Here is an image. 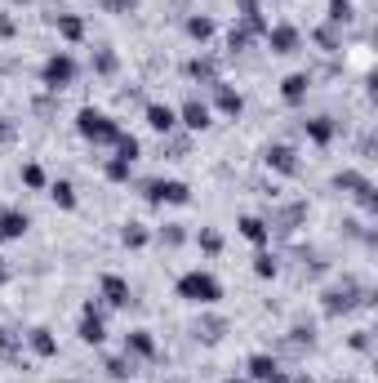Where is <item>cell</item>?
Returning a JSON list of instances; mask_svg holds the SVG:
<instances>
[{"instance_id": "1", "label": "cell", "mask_w": 378, "mask_h": 383, "mask_svg": "<svg viewBox=\"0 0 378 383\" xmlns=\"http://www.w3.org/2000/svg\"><path fill=\"white\" fill-rule=\"evenodd\" d=\"M178 298H187V303H219L223 285L214 281L210 272H187L183 281H178Z\"/></svg>"}, {"instance_id": "2", "label": "cell", "mask_w": 378, "mask_h": 383, "mask_svg": "<svg viewBox=\"0 0 378 383\" xmlns=\"http://www.w3.org/2000/svg\"><path fill=\"white\" fill-rule=\"evenodd\" d=\"M80 134L93 138V143H120V125L111 116H102V111H93V107L80 111Z\"/></svg>"}, {"instance_id": "3", "label": "cell", "mask_w": 378, "mask_h": 383, "mask_svg": "<svg viewBox=\"0 0 378 383\" xmlns=\"http://www.w3.org/2000/svg\"><path fill=\"white\" fill-rule=\"evenodd\" d=\"M76 80V58L71 54H54L49 63H45V85L49 89H67Z\"/></svg>"}, {"instance_id": "4", "label": "cell", "mask_w": 378, "mask_h": 383, "mask_svg": "<svg viewBox=\"0 0 378 383\" xmlns=\"http://www.w3.org/2000/svg\"><path fill=\"white\" fill-rule=\"evenodd\" d=\"M27 228H32V219L23 210H0V241H18Z\"/></svg>"}, {"instance_id": "5", "label": "cell", "mask_w": 378, "mask_h": 383, "mask_svg": "<svg viewBox=\"0 0 378 383\" xmlns=\"http://www.w3.org/2000/svg\"><path fill=\"white\" fill-rule=\"evenodd\" d=\"M151 201H169V205H187L192 201V192H187V183L169 179V183H151Z\"/></svg>"}, {"instance_id": "6", "label": "cell", "mask_w": 378, "mask_h": 383, "mask_svg": "<svg viewBox=\"0 0 378 383\" xmlns=\"http://www.w3.org/2000/svg\"><path fill=\"white\" fill-rule=\"evenodd\" d=\"M147 125L156 129V134H169V129L178 125V111L169 107V102H151L147 107Z\"/></svg>"}, {"instance_id": "7", "label": "cell", "mask_w": 378, "mask_h": 383, "mask_svg": "<svg viewBox=\"0 0 378 383\" xmlns=\"http://www.w3.org/2000/svg\"><path fill=\"white\" fill-rule=\"evenodd\" d=\"M102 298H107L111 307H125L129 303V281L125 276H102Z\"/></svg>"}, {"instance_id": "8", "label": "cell", "mask_w": 378, "mask_h": 383, "mask_svg": "<svg viewBox=\"0 0 378 383\" xmlns=\"http://www.w3.org/2000/svg\"><path fill=\"white\" fill-rule=\"evenodd\" d=\"M178 116H183V125H187V129H205V125H210V107H205L201 98L183 102V111H178Z\"/></svg>"}, {"instance_id": "9", "label": "cell", "mask_w": 378, "mask_h": 383, "mask_svg": "<svg viewBox=\"0 0 378 383\" xmlns=\"http://www.w3.org/2000/svg\"><path fill=\"white\" fill-rule=\"evenodd\" d=\"M125 352H134V357H156V343H151L147 330H134V334L125 339Z\"/></svg>"}, {"instance_id": "10", "label": "cell", "mask_w": 378, "mask_h": 383, "mask_svg": "<svg viewBox=\"0 0 378 383\" xmlns=\"http://www.w3.org/2000/svg\"><path fill=\"white\" fill-rule=\"evenodd\" d=\"M249 375L258 383H276V361H271V357H254L249 361Z\"/></svg>"}, {"instance_id": "11", "label": "cell", "mask_w": 378, "mask_h": 383, "mask_svg": "<svg viewBox=\"0 0 378 383\" xmlns=\"http://www.w3.org/2000/svg\"><path fill=\"white\" fill-rule=\"evenodd\" d=\"M32 352H41V357H54V352H58V339H54L49 330H32Z\"/></svg>"}, {"instance_id": "12", "label": "cell", "mask_w": 378, "mask_h": 383, "mask_svg": "<svg viewBox=\"0 0 378 383\" xmlns=\"http://www.w3.org/2000/svg\"><path fill=\"white\" fill-rule=\"evenodd\" d=\"M214 85H219V107L227 111V116H241V94H236V89H227L223 80H214Z\"/></svg>"}, {"instance_id": "13", "label": "cell", "mask_w": 378, "mask_h": 383, "mask_svg": "<svg viewBox=\"0 0 378 383\" xmlns=\"http://www.w3.org/2000/svg\"><path fill=\"white\" fill-rule=\"evenodd\" d=\"M294 41H298L294 27H276V32H271V45H276V54H289V50H294Z\"/></svg>"}, {"instance_id": "14", "label": "cell", "mask_w": 378, "mask_h": 383, "mask_svg": "<svg viewBox=\"0 0 378 383\" xmlns=\"http://www.w3.org/2000/svg\"><path fill=\"white\" fill-rule=\"evenodd\" d=\"M49 196H54V201H58L63 205V210H71V205H76V188H71V183H49Z\"/></svg>"}, {"instance_id": "15", "label": "cell", "mask_w": 378, "mask_h": 383, "mask_svg": "<svg viewBox=\"0 0 378 383\" xmlns=\"http://www.w3.org/2000/svg\"><path fill=\"white\" fill-rule=\"evenodd\" d=\"M241 237L254 241V245H263V241H267V228H263L258 219H241Z\"/></svg>"}, {"instance_id": "16", "label": "cell", "mask_w": 378, "mask_h": 383, "mask_svg": "<svg viewBox=\"0 0 378 383\" xmlns=\"http://www.w3.org/2000/svg\"><path fill=\"white\" fill-rule=\"evenodd\" d=\"M58 32L67 36V41H80V36H85V23H80L76 14H63V18H58Z\"/></svg>"}, {"instance_id": "17", "label": "cell", "mask_w": 378, "mask_h": 383, "mask_svg": "<svg viewBox=\"0 0 378 383\" xmlns=\"http://www.w3.org/2000/svg\"><path fill=\"white\" fill-rule=\"evenodd\" d=\"M267 161H271V165H280V170H294V152H289V147H271Z\"/></svg>"}, {"instance_id": "18", "label": "cell", "mask_w": 378, "mask_h": 383, "mask_svg": "<svg viewBox=\"0 0 378 383\" xmlns=\"http://www.w3.org/2000/svg\"><path fill=\"white\" fill-rule=\"evenodd\" d=\"M302 94H307V76H289V80H285V98L298 102Z\"/></svg>"}, {"instance_id": "19", "label": "cell", "mask_w": 378, "mask_h": 383, "mask_svg": "<svg viewBox=\"0 0 378 383\" xmlns=\"http://www.w3.org/2000/svg\"><path fill=\"white\" fill-rule=\"evenodd\" d=\"M187 32H192L196 41H210V36H214V23H210V18H192V23H187Z\"/></svg>"}, {"instance_id": "20", "label": "cell", "mask_w": 378, "mask_h": 383, "mask_svg": "<svg viewBox=\"0 0 378 383\" xmlns=\"http://www.w3.org/2000/svg\"><path fill=\"white\" fill-rule=\"evenodd\" d=\"M23 183L27 188H45V170L41 165H23Z\"/></svg>"}, {"instance_id": "21", "label": "cell", "mask_w": 378, "mask_h": 383, "mask_svg": "<svg viewBox=\"0 0 378 383\" xmlns=\"http://www.w3.org/2000/svg\"><path fill=\"white\" fill-rule=\"evenodd\" d=\"M196 241H201V245L210 250V254H219V250H223V237H219V232H210V228H205V232H201V237H196Z\"/></svg>"}, {"instance_id": "22", "label": "cell", "mask_w": 378, "mask_h": 383, "mask_svg": "<svg viewBox=\"0 0 378 383\" xmlns=\"http://www.w3.org/2000/svg\"><path fill=\"white\" fill-rule=\"evenodd\" d=\"M125 245H147V228L129 223V228H125Z\"/></svg>"}, {"instance_id": "23", "label": "cell", "mask_w": 378, "mask_h": 383, "mask_svg": "<svg viewBox=\"0 0 378 383\" xmlns=\"http://www.w3.org/2000/svg\"><path fill=\"white\" fill-rule=\"evenodd\" d=\"M183 237H187V232H183V228H178V223H169V228H165V232H160V241H169V245H178V241H183Z\"/></svg>"}, {"instance_id": "24", "label": "cell", "mask_w": 378, "mask_h": 383, "mask_svg": "<svg viewBox=\"0 0 378 383\" xmlns=\"http://www.w3.org/2000/svg\"><path fill=\"white\" fill-rule=\"evenodd\" d=\"M254 272H258V276H271V272H276V259H271V254H258V267H254Z\"/></svg>"}, {"instance_id": "25", "label": "cell", "mask_w": 378, "mask_h": 383, "mask_svg": "<svg viewBox=\"0 0 378 383\" xmlns=\"http://www.w3.org/2000/svg\"><path fill=\"white\" fill-rule=\"evenodd\" d=\"M93 67H98V72H116V54H98V58H93Z\"/></svg>"}, {"instance_id": "26", "label": "cell", "mask_w": 378, "mask_h": 383, "mask_svg": "<svg viewBox=\"0 0 378 383\" xmlns=\"http://www.w3.org/2000/svg\"><path fill=\"white\" fill-rule=\"evenodd\" d=\"M192 76H214V63L210 58H196L192 63Z\"/></svg>"}, {"instance_id": "27", "label": "cell", "mask_w": 378, "mask_h": 383, "mask_svg": "<svg viewBox=\"0 0 378 383\" xmlns=\"http://www.w3.org/2000/svg\"><path fill=\"white\" fill-rule=\"evenodd\" d=\"M134 5H138V0H107L111 14H125V9H134Z\"/></svg>"}, {"instance_id": "28", "label": "cell", "mask_w": 378, "mask_h": 383, "mask_svg": "<svg viewBox=\"0 0 378 383\" xmlns=\"http://www.w3.org/2000/svg\"><path fill=\"white\" fill-rule=\"evenodd\" d=\"M9 138H14V125H9V120H0V143H9Z\"/></svg>"}, {"instance_id": "29", "label": "cell", "mask_w": 378, "mask_h": 383, "mask_svg": "<svg viewBox=\"0 0 378 383\" xmlns=\"http://www.w3.org/2000/svg\"><path fill=\"white\" fill-rule=\"evenodd\" d=\"M5 276H9V272H5V259H0V281H5Z\"/></svg>"}]
</instances>
